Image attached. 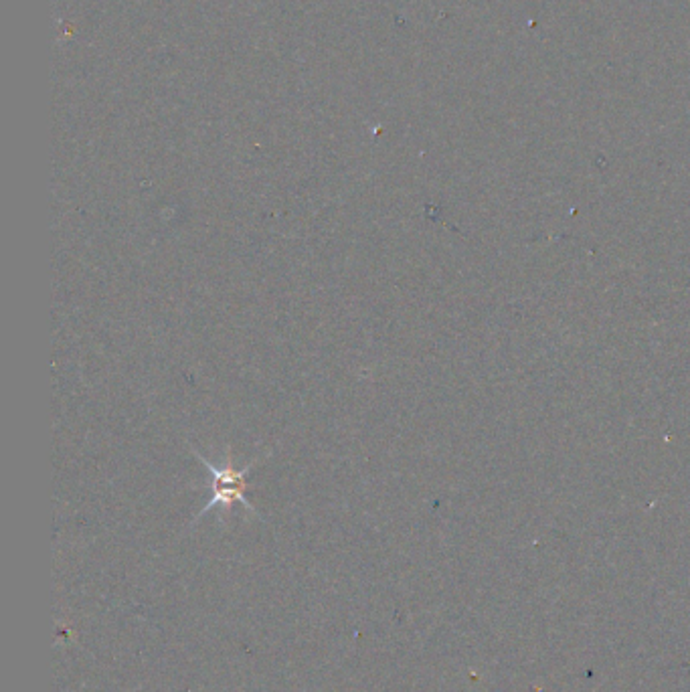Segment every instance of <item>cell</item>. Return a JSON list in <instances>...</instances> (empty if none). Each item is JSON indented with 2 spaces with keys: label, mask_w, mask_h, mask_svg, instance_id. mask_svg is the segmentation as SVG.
<instances>
[{
  "label": "cell",
  "mask_w": 690,
  "mask_h": 692,
  "mask_svg": "<svg viewBox=\"0 0 690 692\" xmlns=\"http://www.w3.org/2000/svg\"><path fill=\"white\" fill-rule=\"evenodd\" d=\"M193 454L201 460V464H203V466L207 468V472H209L207 488H209V492H211V498L207 500L205 508L197 514V521H199L201 516H205L209 510H213V508H217V506H221L225 512H229V510L233 508V504H241L247 512L257 514V510L253 508V504L247 500L245 492H247V488H249V480H247V478H249V472H251V468H253L257 462H260V460H253V462H249V464L243 466V468H235L229 454H227V464H225V466H215V464H211V462H209L199 450H195V448H193Z\"/></svg>",
  "instance_id": "obj_1"
}]
</instances>
